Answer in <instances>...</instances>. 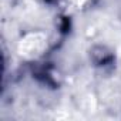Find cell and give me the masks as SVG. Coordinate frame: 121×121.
Returning a JSON list of instances; mask_svg holds the SVG:
<instances>
[]
</instances>
